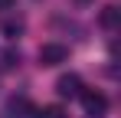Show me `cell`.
<instances>
[{
  "label": "cell",
  "instance_id": "cell-3",
  "mask_svg": "<svg viewBox=\"0 0 121 118\" xmlns=\"http://www.w3.org/2000/svg\"><path fill=\"white\" fill-rule=\"evenodd\" d=\"M56 92H59V98H79V95H82V79L75 76V72L59 76V82H56Z\"/></svg>",
  "mask_w": 121,
  "mask_h": 118
},
{
  "label": "cell",
  "instance_id": "cell-4",
  "mask_svg": "<svg viewBox=\"0 0 121 118\" xmlns=\"http://www.w3.org/2000/svg\"><path fill=\"white\" fill-rule=\"evenodd\" d=\"M7 112H10V118H36V108H33V102H30V98H23V95H20V98H13Z\"/></svg>",
  "mask_w": 121,
  "mask_h": 118
},
{
  "label": "cell",
  "instance_id": "cell-1",
  "mask_svg": "<svg viewBox=\"0 0 121 118\" xmlns=\"http://www.w3.org/2000/svg\"><path fill=\"white\" fill-rule=\"evenodd\" d=\"M82 105H85V115L92 118H101L105 112H108V98L101 95V92H95V89H82Z\"/></svg>",
  "mask_w": 121,
  "mask_h": 118
},
{
  "label": "cell",
  "instance_id": "cell-5",
  "mask_svg": "<svg viewBox=\"0 0 121 118\" xmlns=\"http://www.w3.org/2000/svg\"><path fill=\"white\" fill-rule=\"evenodd\" d=\"M23 26H26V23H23V17H3V23H0V33H3L7 39H17V36L23 33Z\"/></svg>",
  "mask_w": 121,
  "mask_h": 118
},
{
  "label": "cell",
  "instance_id": "cell-6",
  "mask_svg": "<svg viewBox=\"0 0 121 118\" xmlns=\"http://www.w3.org/2000/svg\"><path fill=\"white\" fill-rule=\"evenodd\" d=\"M118 23H121V10L118 7H105V10H101V26H105V30H115Z\"/></svg>",
  "mask_w": 121,
  "mask_h": 118
},
{
  "label": "cell",
  "instance_id": "cell-2",
  "mask_svg": "<svg viewBox=\"0 0 121 118\" xmlns=\"http://www.w3.org/2000/svg\"><path fill=\"white\" fill-rule=\"evenodd\" d=\"M69 59V49L62 46V43H46L39 49V66H59Z\"/></svg>",
  "mask_w": 121,
  "mask_h": 118
},
{
  "label": "cell",
  "instance_id": "cell-8",
  "mask_svg": "<svg viewBox=\"0 0 121 118\" xmlns=\"http://www.w3.org/2000/svg\"><path fill=\"white\" fill-rule=\"evenodd\" d=\"M10 7H13V0H0V13H3V10H10Z\"/></svg>",
  "mask_w": 121,
  "mask_h": 118
},
{
  "label": "cell",
  "instance_id": "cell-9",
  "mask_svg": "<svg viewBox=\"0 0 121 118\" xmlns=\"http://www.w3.org/2000/svg\"><path fill=\"white\" fill-rule=\"evenodd\" d=\"M75 3H82V7H85V3H92V0H75Z\"/></svg>",
  "mask_w": 121,
  "mask_h": 118
},
{
  "label": "cell",
  "instance_id": "cell-7",
  "mask_svg": "<svg viewBox=\"0 0 121 118\" xmlns=\"http://www.w3.org/2000/svg\"><path fill=\"white\" fill-rule=\"evenodd\" d=\"M36 118H65L59 105H49V108H36Z\"/></svg>",
  "mask_w": 121,
  "mask_h": 118
}]
</instances>
